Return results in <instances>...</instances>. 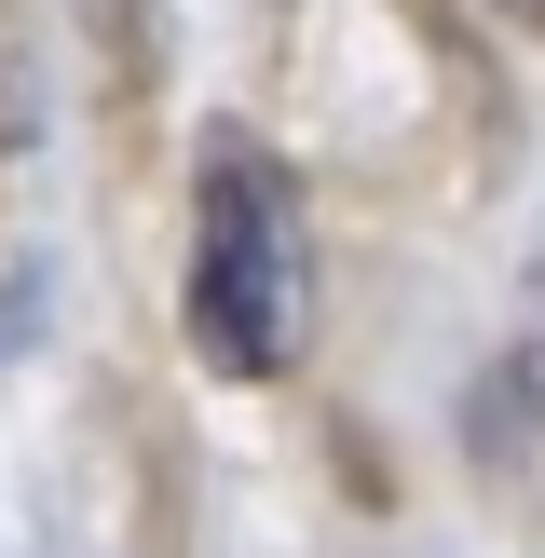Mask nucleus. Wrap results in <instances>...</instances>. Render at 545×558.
Instances as JSON below:
<instances>
[{
	"label": "nucleus",
	"instance_id": "1",
	"mask_svg": "<svg viewBox=\"0 0 545 558\" xmlns=\"http://www.w3.org/2000/svg\"><path fill=\"white\" fill-rule=\"evenodd\" d=\"M314 314V245H300V191L259 136H205V218H191V354L232 381H272Z\"/></svg>",
	"mask_w": 545,
	"mask_h": 558
},
{
	"label": "nucleus",
	"instance_id": "2",
	"mask_svg": "<svg viewBox=\"0 0 545 558\" xmlns=\"http://www.w3.org/2000/svg\"><path fill=\"white\" fill-rule=\"evenodd\" d=\"M505 14H545V0H505Z\"/></svg>",
	"mask_w": 545,
	"mask_h": 558
}]
</instances>
